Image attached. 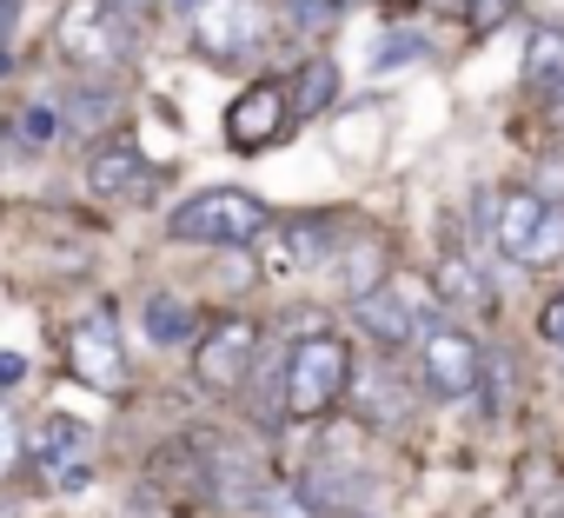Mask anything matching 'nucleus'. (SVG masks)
Here are the masks:
<instances>
[{"mask_svg": "<svg viewBox=\"0 0 564 518\" xmlns=\"http://www.w3.org/2000/svg\"><path fill=\"white\" fill-rule=\"evenodd\" d=\"M352 379V346L339 333H313L286 353V379H279V412L286 419H333Z\"/></svg>", "mask_w": 564, "mask_h": 518, "instance_id": "f257e3e1", "label": "nucleus"}, {"mask_svg": "<svg viewBox=\"0 0 564 518\" xmlns=\"http://www.w3.org/2000/svg\"><path fill=\"white\" fill-rule=\"evenodd\" d=\"M54 54L80 74H113L133 61V28L120 0H67L54 14Z\"/></svg>", "mask_w": 564, "mask_h": 518, "instance_id": "f03ea898", "label": "nucleus"}, {"mask_svg": "<svg viewBox=\"0 0 564 518\" xmlns=\"http://www.w3.org/2000/svg\"><path fill=\"white\" fill-rule=\"evenodd\" d=\"M265 226H272V213L246 186H213V193H193L186 206L166 213V233L193 239V246H252Z\"/></svg>", "mask_w": 564, "mask_h": 518, "instance_id": "7ed1b4c3", "label": "nucleus"}, {"mask_svg": "<svg viewBox=\"0 0 564 518\" xmlns=\"http://www.w3.org/2000/svg\"><path fill=\"white\" fill-rule=\"evenodd\" d=\"M193 47L213 67H246L272 47V14L259 0H199L193 14Z\"/></svg>", "mask_w": 564, "mask_h": 518, "instance_id": "20e7f679", "label": "nucleus"}, {"mask_svg": "<svg viewBox=\"0 0 564 518\" xmlns=\"http://www.w3.org/2000/svg\"><path fill=\"white\" fill-rule=\"evenodd\" d=\"M259 366V320L246 313H226L219 326L199 333V353H193V379L213 392V399H232Z\"/></svg>", "mask_w": 564, "mask_h": 518, "instance_id": "39448f33", "label": "nucleus"}, {"mask_svg": "<svg viewBox=\"0 0 564 518\" xmlns=\"http://www.w3.org/2000/svg\"><path fill=\"white\" fill-rule=\"evenodd\" d=\"M412 346H419V386H425L432 399H471V392L485 386V353H478L471 333H458V326H425Z\"/></svg>", "mask_w": 564, "mask_h": 518, "instance_id": "423d86ee", "label": "nucleus"}, {"mask_svg": "<svg viewBox=\"0 0 564 518\" xmlns=\"http://www.w3.org/2000/svg\"><path fill=\"white\" fill-rule=\"evenodd\" d=\"M425 300H432V280L399 273L392 287H366V293L352 300V313H359V326H366L386 353H399V346H412V339L425 333Z\"/></svg>", "mask_w": 564, "mask_h": 518, "instance_id": "0eeeda50", "label": "nucleus"}, {"mask_svg": "<svg viewBox=\"0 0 564 518\" xmlns=\"http://www.w3.org/2000/svg\"><path fill=\"white\" fill-rule=\"evenodd\" d=\"M61 359H67V373H74L80 386H94V392H120V386H127V353H120V326H113L107 306H94L87 320L67 326Z\"/></svg>", "mask_w": 564, "mask_h": 518, "instance_id": "6e6552de", "label": "nucleus"}, {"mask_svg": "<svg viewBox=\"0 0 564 518\" xmlns=\"http://www.w3.org/2000/svg\"><path fill=\"white\" fill-rule=\"evenodd\" d=\"M286 127H293V100H286V80H272V74L239 87L226 107V147L232 153H265V147L286 140Z\"/></svg>", "mask_w": 564, "mask_h": 518, "instance_id": "1a4fd4ad", "label": "nucleus"}, {"mask_svg": "<svg viewBox=\"0 0 564 518\" xmlns=\"http://www.w3.org/2000/svg\"><path fill=\"white\" fill-rule=\"evenodd\" d=\"M94 425H80V419H67V412H47L41 419V432H34V465L54 478V485H80L87 472H94Z\"/></svg>", "mask_w": 564, "mask_h": 518, "instance_id": "9d476101", "label": "nucleus"}, {"mask_svg": "<svg viewBox=\"0 0 564 518\" xmlns=\"http://www.w3.org/2000/svg\"><path fill=\"white\" fill-rule=\"evenodd\" d=\"M87 186H94L100 199H153L160 173L147 166V153H140L133 140H107V147L87 160Z\"/></svg>", "mask_w": 564, "mask_h": 518, "instance_id": "9b49d317", "label": "nucleus"}, {"mask_svg": "<svg viewBox=\"0 0 564 518\" xmlns=\"http://www.w3.org/2000/svg\"><path fill=\"white\" fill-rule=\"evenodd\" d=\"M551 206H557V199H544V193H531V186H505V193H498V213H491L498 252L518 259V267H531V246H538V226H544Z\"/></svg>", "mask_w": 564, "mask_h": 518, "instance_id": "f8f14e48", "label": "nucleus"}, {"mask_svg": "<svg viewBox=\"0 0 564 518\" xmlns=\"http://www.w3.org/2000/svg\"><path fill=\"white\" fill-rule=\"evenodd\" d=\"M339 406H359V419L366 425H399L405 412H412V392L399 386V366L392 359H379V366H352V379H346V399Z\"/></svg>", "mask_w": 564, "mask_h": 518, "instance_id": "ddd939ff", "label": "nucleus"}, {"mask_svg": "<svg viewBox=\"0 0 564 518\" xmlns=\"http://www.w3.org/2000/svg\"><path fill=\"white\" fill-rule=\"evenodd\" d=\"M279 239V252L265 246V267L272 273H300L313 259H326V219H286V226H265Z\"/></svg>", "mask_w": 564, "mask_h": 518, "instance_id": "4468645a", "label": "nucleus"}, {"mask_svg": "<svg viewBox=\"0 0 564 518\" xmlns=\"http://www.w3.org/2000/svg\"><path fill=\"white\" fill-rule=\"evenodd\" d=\"M518 511L524 518H564V472H557V458H524L518 465Z\"/></svg>", "mask_w": 564, "mask_h": 518, "instance_id": "2eb2a0df", "label": "nucleus"}, {"mask_svg": "<svg viewBox=\"0 0 564 518\" xmlns=\"http://www.w3.org/2000/svg\"><path fill=\"white\" fill-rule=\"evenodd\" d=\"M286 100H293V120H326V107L339 100V67L326 54H313L293 80H286Z\"/></svg>", "mask_w": 564, "mask_h": 518, "instance_id": "dca6fc26", "label": "nucleus"}, {"mask_svg": "<svg viewBox=\"0 0 564 518\" xmlns=\"http://www.w3.org/2000/svg\"><path fill=\"white\" fill-rule=\"evenodd\" d=\"M524 87L544 94V100L564 87V28H538L524 41Z\"/></svg>", "mask_w": 564, "mask_h": 518, "instance_id": "f3484780", "label": "nucleus"}, {"mask_svg": "<svg viewBox=\"0 0 564 518\" xmlns=\"http://www.w3.org/2000/svg\"><path fill=\"white\" fill-rule=\"evenodd\" d=\"M147 339H153V346H186V339H199V313H193V300H180V293H153V300H147Z\"/></svg>", "mask_w": 564, "mask_h": 518, "instance_id": "a211bd4d", "label": "nucleus"}, {"mask_svg": "<svg viewBox=\"0 0 564 518\" xmlns=\"http://www.w3.org/2000/svg\"><path fill=\"white\" fill-rule=\"evenodd\" d=\"M432 300H452V306H491V287H485V273H471V259H465V252H445L438 267H432Z\"/></svg>", "mask_w": 564, "mask_h": 518, "instance_id": "6ab92c4d", "label": "nucleus"}, {"mask_svg": "<svg viewBox=\"0 0 564 518\" xmlns=\"http://www.w3.org/2000/svg\"><path fill=\"white\" fill-rule=\"evenodd\" d=\"M28 465V432H21V419H14V406L0 399V485H8L14 472Z\"/></svg>", "mask_w": 564, "mask_h": 518, "instance_id": "aec40b11", "label": "nucleus"}, {"mask_svg": "<svg viewBox=\"0 0 564 518\" xmlns=\"http://www.w3.org/2000/svg\"><path fill=\"white\" fill-rule=\"evenodd\" d=\"M346 267H352V280H346V293L359 300L366 287H379V273H386V252H379V239H359L352 252H346Z\"/></svg>", "mask_w": 564, "mask_h": 518, "instance_id": "412c9836", "label": "nucleus"}, {"mask_svg": "<svg viewBox=\"0 0 564 518\" xmlns=\"http://www.w3.org/2000/svg\"><path fill=\"white\" fill-rule=\"evenodd\" d=\"M452 8L465 14V28H471V34H498V28L518 14V0H452Z\"/></svg>", "mask_w": 564, "mask_h": 518, "instance_id": "4be33fe9", "label": "nucleus"}, {"mask_svg": "<svg viewBox=\"0 0 564 518\" xmlns=\"http://www.w3.org/2000/svg\"><path fill=\"white\" fill-rule=\"evenodd\" d=\"M286 14H293V28H300V34H319V28H333V14H339V8H333V0H293Z\"/></svg>", "mask_w": 564, "mask_h": 518, "instance_id": "5701e85b", "label": "nucleus"}, {"mask_svg": "<svg viewBox=\"0 0 564 518\" xmlns=\"http://www.w3.org/2000/svg\"><path fill=\"white\" fill-rule=\"evenodd\" d=\"M412 54H425V41H419V34H399V41H386V47L372 54V74H386V67H399V61H412Z\"/></svg>", "mask_w": 564, "mask_h": 518, "instance_id": "b1692460", "label": "nucleus"}, {"mask_svg": "<svg viewBox=\"0 0 564 518\" xmlns=\"http://www.w3.org/2000/svg\"><path fill=\"white\" fill-rule=\"evenodd\" d=\"M14 21H21V0H0V74L14 67Z\"/></svg>", "mask_w": 564, "mask_h": 518, "instance_id": "393cba45", "label": "nucleus"}, {"mask_svg": "<svg viewBox=\"0 0 564 518\" xmlns=\"http://www.w3.org/2000/svg\"><path fill=\"white\" fill-rule=\"evenodd\" d=\"M538 333H544L551 346H564V293H557V300H544V313H538Z\"/></svg>", "mask_w": 564, "mask_h": 518, "instance_id": "a878e982", "label": "nucleus"}, {"mask_svg": "<svg viewBox=\"0 0 564 518\" xmlns=\"http://www.w3.org/2000/svg\"><path fill=\"white\" fill-rule=\"evenodd\" d=\"M47 140H54V114L34 107V114H28V147H47Z\"/></svg>", "mask_w": 564, "mask_h": 518, "instance_id": "bb28decb", "label": "nucleus"}, {"mask_svg": "<svg viewBox=\"0 0 564 518\" xmlns=\"http://www.w3.org/2000/svg\"><path fill=\"white\" fill-rule=\"evenodd\" d=\"M21 373H28V359H21V353H0V386H14Z\"/></svg>", "mask_w": 564, "mask_h": 518, "instance_id": "cd10ccee", "label": "nucleus"}, {"mask_svg": "<svg viewBox=\"0 0 564 518\" xmlns=\"http://www.w3.org/2000/svg\"><path fill=\"white\" fill-rule=\"evenodd\" d=\"M120 8H133V14H153V8H166V0H120Z\"/></svg>", "mask_w": 564, "mask_h": 518, "instance_id": "c85d7f7f", "label": "nucleus"}, {"mask_svg": "<svg viewBox=\"0 0 564 518\" xmlns=\"http://www.w3.org/2000/svg\"><path fill=\"white\" fill-rule=\"evenodd\" d=\"M551 120H564V87H557V94H551Z\"/></svg>", "mask_w": 564, "mask_h": 518, "instance_id": "c756f323", "label": "nucleus"}, {"mask_svg": "<svg viewBox=\"0 0 564 518\" xmlns=\"http://www.w3.org/2000/svg\"><path fill=\"white\" fill-rule=\"evenodd\" d=\"M333 8H346V0H333Z\"/></svg>", "mask_w": 564, "mask_h": 518, "instance_id": "7c9ffc66", "label": "nucleus"}]
</instances>
